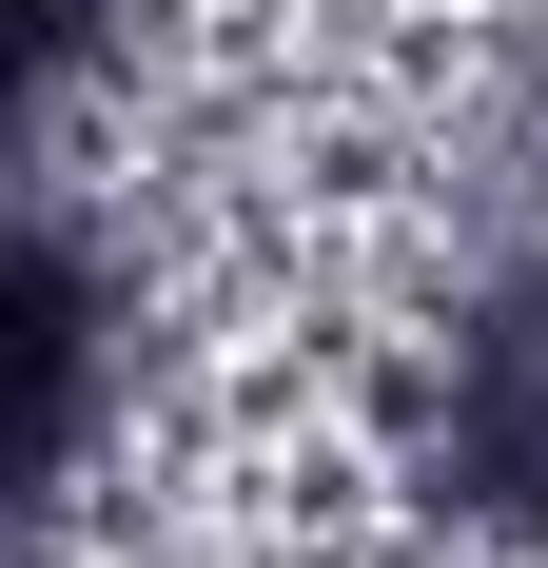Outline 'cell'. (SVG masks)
Returning a JSON list of instances; mask_svg holds the SVG:
<instances>
[{
	"mask_svg": "<svg viewBox=\"0 0 548 568\" xmlns=\"http://www.w3.org/2000/svg\"><path fill=\"white\" fill-rule=\"evenodd\" d=\"M79 59H99V0H0V176L40 158V118L79 99Z\"/></svg>",
	"mask_w": 548,
	"mask_h": 568,
	"instance_id": "2",
	"label": "cell"
},
{
	"mask_svg": "<svg viewBox=\"0 0 548 568\" xmlns=\"http://www.w3.org/2000/svg\"><path fill=\"white\" fill-rule=\"evenodd\" d=\"M99 412H118V294H99V255L59 216L0 196V549L79 490Z\"/></svg>",
	"mask_w": 548,
	"mask_h": 568,
	"instance_id": "1",
	"label": "cell"
}]
</instances>
